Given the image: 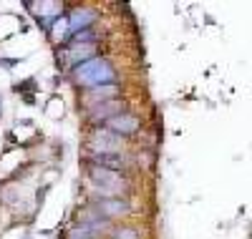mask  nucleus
<instances>
[{"mask_svg": "<svg viewBox=\"0 0 252 239\" xmlns=\"http://www.w3.org/2000/svg\"><path fill=\"white\" fill-rule=\"evenodd\" d=\"M73 78L76 83L86 86V89H96V86L116 83V71L106 58H89L73 68Z\"/></svg>", "mask_w": 252, "mask_h": 239, "instance_id": "f257e3e1", "label": "nucleus"}, {"mask_svg": "<svg viewBox=\"0 0 252 239\" xmlns=\"http://www.w3.org/2000/svg\"><path fill=\"white\" fill-rule=\"evenodd\" d=\"M89 177H91V181H94L103 194H114V191H121V189L126 186V181L121 179V174H119V171L101 169V166H96V164L89 166Z\"/></svg>", "mask_w": 252, "mask_h": 239, "instance_id": "f03ea898", "label": "nucleus"}, {"mask_svg": "<svg viewBox=\"0 0 252 239\" xmlns=\"http://www.w3.org/2000/svg\"><path fill=\"white\" fill-rule=\"evenodd\" d=\"M91 151L94 154H121V149H124V139L111 134L109 128H101V131L94 134V139L89 141Z\"/></svg>", "mask_w": 252, "mask_h": 239, "instance_id": "7ed1b4c3", "label": "nucleus"}, {"mask_svg": "<svg viewBox=\"0 0 252 239\" xmlns=\"http://www.w3.org/2000/svg\"><path fill=\"white\" fill-rule=\"evenodd\" d=\"M96 211L98 216H103V219H116V216H124V214H129L131 211V204L121 199V197H103L96 202Z\"/></svg>", "mask_w": 252, "mask_h": 239, "instance_id": "20e7f679", "label": "nucleus"}, {"mask_svg": "<svg viewBox=\"0 0 252 239\" xmlns=\"http://www.w3.org/2000/svg\"><path fill=\"white\" fill-rule=\"evenodd\" d=\"M106 128L111 134H116V136H131L139 128V119L131 116V114H119V116L106 121Z\"/></svg>", "mask_w": 252, "mask_h": 239, "instance_id": "39448f33", "label": "nucleus"}, {"mask_svg": "<svg viewBox=\"0 0 252 239\" xmlns=\"http://www.w3.org/2000/svg\"><path fill=\"white\" fill-rule=\"evenodd\" d=\"M96 53V43H71V48H66L61 53L63 60H68V63H83V60H89L91 56Z\"/></svg>", "mask_w": 252, "mask_h": 239, "instance_id": "423d86ee", "label": "nucleus"}, {"mask_svg": "<svg viewBox=\"0 0 252 239\" xmlns=\"http://www.w3.org/2000/svg\"><path fill=\"white\" fill-rule=\"evenodd\" d=\"M119 93V86L116 83H109V86H96V89H89L86 91V106H98L103 101H111L114 96Z\"/></svg>", "mask_w": 252, "mask_h": 239, "instance_id": "0eeeda50", "label": "nucleus"}, {"mask_svg": "<svg viewBox=\"0 0 252 239\" xmlns=\"http://www.w3.org/2000/svg\"><path fill=\"white\" fill-rule=\"evenodd\" d=\"M121 108H124V103L116 101V98L103 101V103H98V106L91 108V119H94V121H109V119H114V116L121 114Z\"/></svg>", "mask_w": 252, "mask_h": 239, "instance_id": "6e6552de", "label": "nucleus"}, {"mask_svg": "<svg viewBox=\"0 0 252 239\" xmlns=\"http://www.w3.org/2000/svg\"><path fill=\"white\" fill-rule=\"evenodd\" d=\"M96 20V13L94 10H89V8H78V10H73L71 15H68V28H71V33H78V30H86L91 23Z\"/></svg>", "mask_w": 252, "mask_h": 239, "instance_id": "1a4fd4ad", "label": "nucleus"}, {"mask_svg": "<svg viewBox=\"0 0 252 239\" xmlns=\"http://www.w3.org/2000/svg\"><path fill=\"white\" fill-rule=\"evenodd\" d=\"M91 164H96V166H101V169L119 171V169H124L126 159H124L121 154H94V161H91Z\"/></svg>", "mask_w": 252, "mask_h": 239, "instance_id": "9d476101", "label": "nucleus"}, {"mask_svg": "<svg viewBox=\"0 0 252 239\" xmlns=\"http://www.w3.org/2000/svg\"><path fill=\"white\" fill-rule=\"evenodd\" d=\"M58 13H61V5H58V3H40L35 18H38V23L43 26V28H51Z\"/></svg>", "mask_w": 252, "mask_h": 239, "instance_id": "9b49d317", "label": "nucleus"}, {"mask_svg": "<svg viewBox=\"0 0 252 239\" xmlns=\"http://www.w3.org/2000/svg\"><path fill=\"white\" fill-rule=\"evenodd\" d=\"M73 38V43H98V35L91 30V28H86V30H78V33H71Z\"/></svg>", "mask_w": 252, "mask_h": 239, "instance_id": "f8f14e48", "label": "nucleus"}, {"mask_svg": "<svg viewBox=\"0 0 252 239\" xmlns=\"http://www.w3.org/2000/svg\"><path fill=\"white\" fill-rule=\"evenodd\" d=\"M111 239H139V232H136V229H121V232H116Z\"/></svg>", "mask_w": 252, "mask_h": 239, "instance_id": "ddd939ff", "label": "nucleus"}, {"mask_svg": "<svg viewBox=\"0 0 252 239\" xmlns=\"http://www.w3.org/2000/svg\"><path fill=\"white\" fill-rule=\"evenodd\" d=\"M91 239H101V237H91Z\"/></svg>", "mask_w": 252, "mask_h": 239, "instance_id": "4468645a", "label": "nucleus"}, {"mask_svg": "<svg viewBox=\"0 0 252 239\" xmlns=\"http://www.w3.org/2000/svg\"><path fill=\"white\" fill-rule=\"evenodd\" d=\"M0 108H3V103H0Z\"/></svg>", "mask_w": 252, "mask_h": 239, "instance_id": "2eb2a0df", "label": "nucleus"}]
</instances>
